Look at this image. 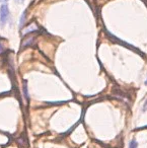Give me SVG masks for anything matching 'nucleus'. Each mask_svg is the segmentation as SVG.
Listing matches in <instances>:
<instances>
[{"instance_id":"obj_8","label":"nucleus","mask_w":147,"mask_h":148,"mask_svg":"<svg viewBox=\"0 0 147 148\" xmlns=\"http://www.w3.org/2000/svg\"><path fill=\"white\" fill-rule=\"evenodd\" d=\"M17 1H21V2H23V0H17Z\"/></svg>"},{"instance_id":"obj_9","label":"nucleus","mask_w":147,"mask_h":148,"mask_svg":"<svg viewBox=\"0 0 147 148\" xmlns=\"http://www.w3.org/2000/svg\"><path fill=\"white\" fill-rule=\"evenodd\" d=\"M0 1H4V2H5V1H7V0H0Z\"/></svg>"},{"instance_id":"obj_6","label":"nucleus","mask_w":147,"mask_h":148,"mask_svg":"<svg viewBox=\"0 0 147 148\" xmlns=\"http://www.w3.org/2000/svg\"><path fill=\"white\" fill-rule=\"evenodd\" d=\"M3 51V47H2V45H1V44H0V53H1V52Z\"/></svg>"},{"instance_id":"obj_1","label":"nucleus","mask_w":147,"mask_h":148,"mask_svg":"<svg viewBox=\"0 0 147 148\" xmlns=\"http://www.w3.org/2000/svg\"><path fill=\"white\" fill-rule=\"evenodd\" d=\"M8 17H9V10H8V7H7L6 4H3L0 8V25L3 27L5 25L6 21H8Z\"/></svg>"},{"instance_id":"obj_7","label":"nucleus","mask_w":147,"mask_h":148,"mask_svg":"<svg viewBox=\"0 0 147 148\" xmlns=\"http://www.w3.org/2000/svg\"><path fill=\"white\" fill-rule=\"evenodd\" d=\"M145 85H147V79H146V81H145Z\"/></svg>"},{"instance_id":"obj_4","label":"nucleus","mask_w":147,"mask_h":148,"mask_svg":"<svg viewBox=\"0 0 147 148\" xmlns=\"http://www.w3.org/2000/svg\"><path fill=\"white\" fill-rule=\"evenodd\" d=\"M25 11L23 13V15H21V23H19L21 27H23V25L25 23Z\"/></svg>"},{"instance_id":"obj_2","label":"nucleus","mask_w":147,"mask_h":148,"mask_svg":"<svg viewBox=\"0 0 147 148\" xmlns=\"http://www.w3.org/2000/svg\"><path fill=\"white\" fill-rule=\"evenodd\" d=\"M36 29H37V27H36L35 23H33V25H30V27H27V29H25V31L23 32V34H29V33H31V32L36 31Z\"/></svg>"},{"instance_id":"obj_3","label":"nucleus","mask_w":147,"mask_h":148,"mask_svg":"<svg viewBox=\"0 0 147 148\" xmlns=\"http://www.w3.org/2000/svg\"><path fill=\"white\" fill-rule=\"evenodd\" d=\"M129 147H130V148H137V147H138V143L133 140V141H131L130 144H129Z\"/></svg>"},{"instance_id":"obj_5","label":"nucleus","mask_w":147,"mask_h":148,"mask_svg":"<svg viewBox=\"0 0 147 148\" xmlns=\"http://www.w3.org/2000/svg\"><path fill=\"white\" fill-rule=\"evenodd\" d=\"M143 110H147V99L145 101V103H144V106H143Z\"/></svg>"}]
</instances>
